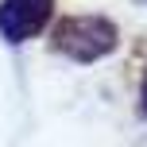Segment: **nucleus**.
<instances>
[{
	"instance_id": "obj_1",
	"label": "nucleus",
	"mask_w": 147,
	"mask_h": 147,
	"mask_svg": "<svg viewBox=\"0 0 147 147\" xmlns=\"http://www.w3.org/2000/svg\"><path fill=\"white\" fill-rule=\"evenodd\" d=\"M116 43H120V31L112 20H105V16H66L54 27L51 47L74 62H101L116 51Z\"/></svg>"
},
{
	"instance_id": "obj_2",
	"label": "nucleus",
	"mask_w": 147,
	"mask_h": 147,
	"mask_svg": "<svg viewBox=\"0 0 147 147\" xmlns=\"http://www.w3.org/2000/svg\"><path fill=\"white\" fill-rule=\"evenodd\" d=\"M51 12L54 0H0V35L12 47H20L47 27Z\"/></svg>"
},
{
	"instance_id": "obj_3",
	"label": "nucleus",
	"mask_w": 147,
	"mask_h": 147,
	"mask_svg": "<svg viewBox=\"0 0 147 147\" xmlns=\"http://www.w3.org/2000/svg\"><path fill=\"white\" fill-rule=\"evenodd\" d=\"M140 109L147 112V78H143V89H140Z\"/></svg>"
}]
</instances>
